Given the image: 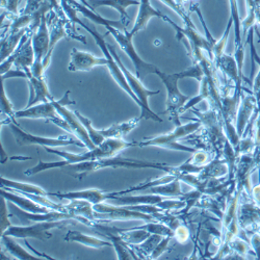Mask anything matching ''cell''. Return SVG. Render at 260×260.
Wrapping results in <instances>:
<instances>
[{"label":"cell","instance_id":"obj_1","mask_svg":"<svg viewBox=\"0 0 260 260\" xmlns=\"http://www.w3.org/2000/svg\"><path fill=\"white\" fill-rule=\"evenodd\" d=\"M136 146H138V142L129 143L124 141L123 139H107L101 145L97 146L92 150L88 149L86 152L81 154H73L70 152H66V151L54 150L52 148L46 147L44 149L48 153L58 155L60 158H62V160L52 161V162H45V161L40 160L35 167L26 170L24 172V174L26 176H34L39 174V173L52 170V169H63L71 165L114 157V156H117L119 153H121L123 150L130 147H136Z\"/></svg>","mask_w":260,"mask_h":260},{"label":"cell","instance_id":"obj_2","mask_svg":"<svg viewBox=\"0 0 260 260\" xmlns=\"http://www.w3.org/2000/svg\"><path fill=\"white\" fill-rule=\"evenodd\" d=\"M106 168H113V169H155L164 171L168 174H175L178 176L177 168L168 166L167 164L162 162H153V161H146V160H138V159H132V158H122L114 156L108 158H102L94 161H86V162H80L76 165H71L62 170L66 171L68 174L71 176L82 179L85 176H88L90 173L103 170Z\"/></svg>","mask_w":260,"mask_h":260},{"label":"cell","instance_id":"obj_3","mask_svg":"<svg viewBox=\"0 0 260 260\" xmlns=\"http://www.w3.org/2000/svg\"><path fill=\"white\" fill-rule=\"evenodd\" d=\"M69 95H70V91H67V93L63 95V97L60 100H54L56 111L60 117L52 119L50 120V122L62 128L64 132H67L68 134L74 135L75 138L81 141L86 148L92 150L97 146L92 142L85 127L83 126L81 121L78 119L75 112L73 113L67 108V105L75 104L74 101H70Z\"/></svg>","mask_w":260,"mask_h":260},{"label":"cell","instance_id":"obj_4","mask_svg":"<svg viewBox=\"0 0 260 260\" xmlns=\"http://www.w3.org/2000/svg\"><path fill=\"white\" fill-rule=\"evenodd\" d=\"M192 114L196 115L198 120L204 127L206 139L212 148L216 151L218 157L223 154L226 143L229 141L224 127V120L221 112L213 106L206 112H197L190 110Z\"/></svg>","mask_w":260,"mask_h":260},{"label":"cell","instance_id":"obj_5","mask_svg":"<svg viewBox=\"0 0 260 260\" xmlns=\"http://www.w3.org/2000/svg\"><path fill=\"white\" fill-rule=\"evenodd\" d=\"M201 128H202V123L199 120L189 122L187 124H181V125L175 126V129L169 134L158 136L144 142H138V146L139 147H161L170 150L184 151V152H188L192 154L193 152H196L197 149L184 146L180 144L178 141L191 134L197 133Z\"/></svg>","mask_w":260,"mask_h":260},{"label":"cell","instance_id":"obj_6","mask_svg":"<svg viewBox=\"0 0 260 260\" xmlns=\"http://www.w3.org/2000/svg\"><path fill=\"white\" fill-rule=\"evenodd\" d=\"M158 77L161 79L167 89V111L165 114L170 116L172 122L174 123L175 126L181 125L179 116L182 114L183 107L190 98L182 94L178 88V81L182 79L180 72L173 74H166L160 72Z\"/></svg>","mask_w":260,"mask_h":260},{"label":"cell","instance_id":"obj_7","mask_svg":"<svg viewBox=\"0 0 260 260\" xmlns=\"http://www.w3.org/2000/svg\"><path fill=\"white\" fill-rule=\"evenodd\" d=\"M108 34H111L114 39L117 41L121 49L127 54V56L133 60L135 67H136V75L140 80H144V78L149 74H159L161 71L155 66V64L149 63L141 58V56L138 54L134 43H133V37L129 36V31L125 30L124 34H122L117 27L112 25L104 26Z\"/></svg>","mask_w":260,"mask_h":260},{"label":"cell","instance_id":"obj_8","mask_svg":"<svg viewBox=\"0 0 260 260\" xmlns=\"http://www.w3.org/2000/svg\"><path fill=\"white\" fill-rule=\"evenodd\" d=\"M107 47H108V49H110L114 58L119 63L120 68L122 69V71H123V73H124V75H125V77L128 81L129 86L132 88V90L134 91V93L136 94V96L139 98V100L141 101V103L143 105L142 106L141 118L146 119V120H152V121H155V122H162V119L158 115H156L154 112L151 111V108L149 107V103H148V98L150 96L158 95L160 92L159 91H149L148 89H146L142 83V80H140L137 75H134L124 66V63L122 62V60H121L120 56L118 55V53L116 52L115 48L110 44H107Z\"/></svg>","mask_w":260,"mask_h":260},{"label":"cell","instance_id":"obj_9","mask_svg":"<svg viewBox=\"0 0 260 260\" xmlns=\"http://www.w3.org/2000/svg\"><path fill=\"white\" fill-rule=\"evenodd\" d=\"M75 220H60V221H48L38 222L32 225L24 226H11L2 235H9L14 238H36L42 242H46L52 237L50 232L52 229L63 228L64 226L71 225Z\"/></svg>","mask_w":260,"mask_h":260},{"label":"cell","instance_id":"obj_10","mask_svg":"<svg viewBox=\"0 0 260 260\" xmlns=\"http://www.w3.org/2000/svg\"><path fill=\"white\" fill-rule=\"evenodd\" d=\"M97 221H144V222H155V215L141 212L132 209L128 205L114 206L101 202L94 205Z\"/></svg>","mask_w":260,"mask_h":260},{"label":"cell","instance_id":"obj_11","mask_svg":"<svg viewBox=\"0 0 260 260\" xmlns=\"http://www.w3.org/2000/svg\"><path fill=\"white\" fill-rule=\"evenodd\" d=\"M9 126L12 130L13 136L15 138L16 143L19 146H30L37 145L42 146L43 148H55V147H64L69 145H76L78 147H85V145L79 141L78 139H72L69 137H59V138H44V137H38L31 134L24 132L21 129L17 123L9 122Z\"/></svg>","mask_w":260,"mask_h":260},{"label":"cell","instance_id":"obj_12","mask_svg":"<svg viewBox=\"0 0 260 260\" xmlns=\"http://www.w3.org/2000/svg\"><path fill=\"white\" fill-rule=\"evenodd\" d=\"M35 51H34V46H32V35L29 32L23 38V40L21 41L20 45L18 48L15 50V52L2 61V68H0V74L5 75L7 72H9L12 68V66H15L17 70H21L29 72L31 71V67L35 63Z\"/></svg>","mask_w":260,"mask_h":260},{"label":"cell","instance_id":"obj_13","mask_svg":"<svg viewBox=\"0 0 260 260\" xmlns=\"http://www.w3.org/2000/svg\"><path fill=\"white\" fill-rule=\"evenodd\" d=\"M32 46L35 51V63L31 67V73L35 76H44L45 69L43 67V60L49 52L50 47V30L48 29L47 16H44L41 21V24L36 32L32 35Z\"/></svg>","mask_w":260,"mask_h":260},{"label":"cell","instance_id":"obj_14","mask_svg":"<svg viewBox=\"0 0 260 260\" xmlns=\"http://www.w3.org/2000/svg\"><path fill=\"white\" fill-rule=\"evenodd\" d=\"M256 170L254 154H244L237 157L234 173L235 188L242 194H247L251 198L253 188L251 185V174Z\"/></svg>","mask_w":260,"mask_h":260},{"label":"cell","instance_id":"obj_15","mask_svg":"<svg viewBox=\"0 0 260 260\" xmlns=\"http://www.w3.org/2000/svg\"><path fill=\"white\" fill-rule=\"evenodd\" d=\"M257 110V100L253 92L248 91V94L242 96L240 106H238L236 119H235V128L237 135L241 138L245 135L246 130L250 123L253 120V117L256 114Z\"/></svg>","mask_w":260,"mask_h":260},{"label":"cell","instance_id":"obj_16","mask_svg":"<svg viewBox=\"0 0 260 260\" xmlns=\"http://www.w3.org/2000/svg\"><path fill=\"white\" fill-rule=\"evenodd\" d=\"M237 220L241 230L247 232H254L259 230L260 226V206L253 200L245 201L238 204Z\"/></svg>","mask_w":260,"mask_h":260},{"label":"cell","instance_id":"obj_17","mask_svg":"<svg viewBox=\"0 0 260 260\" xmlns=\"http://www.w3.org/2000/svg\"><path fill=\"white\" fill-rule=\"evenodd\" d=\"M97 66H107V58L98 57L90 52L80 51L73 48L71 51V58L68 64V70L70 72L77 71H91Z\"/></svg>","mask_w":260,"mask_h":260},{"label":"cell","instance_id":"obj_18","mask_svg":"<svg viewBox=\"0 0 260 260\" xmlns=\"http://www.w3.org/2000/svg\"><path fill=\"white\" fill-rule=\"evenodd\" d=\"M11 207L16 216L22 221L23 223H38V222H48V221H60V220H75L74 216L70 213L51 210L46 213H30L19 208L17 205L11 203Z\"/></svg>","mask_w":260,"mask_h":260},{"label":"cell","instance_id":"obj_19","mask_svg":"<svg viewBox=\"0 0 260 260\" xmlns=\"http://www.w3.org/2000/svg\"><path fill=\"white\" fill-rule=\"evenodd\" d=\"M15 116L16 119H47L49 121L60 117L56 111L54 100L48 102H41L30 107H25L24 110L17 111L15 113Z\"/></svg>","mask_w":260,"mask_h":260},{"label":"cell","instance_id":"obj_20","mask_svg":"<svg viewBox=\"0 0 260 260\" xmlns=\"http://www.w3.org/2000/svg\"><path fill=\"white\" fill-rule=\"evenodd\" d=\"M27 81L29 85V100L26 107H30L35 104L41 102H48L54 100L51 94L49 93L47 83L44 79V76L38 77L32 75L31 71L27 72Z\"/></svg>","mask_w":260,"mask_h":260},{"label":"cell","instance_id":"obj_21","mask_svg":"<svg viewBox=\"0 0 260 260\" xmlns=\"http://www.w3.org/2000/svg\"><path fill=\"white\" fill-rule=\"evenodd\" d=\"M48 196L55 197L60 200H67V201L85 200L93 203L94 205L107 200L106 192H103L98 188H88L83 190L68 191V192H49L48 191Z\"/></svg>","mask_w":260,"mask_h":260},{"label":"cell","instance_id":"obj_22","mask_svg":"<svg viewBox=\"0 0 260 260\" xmlns=\"http://www.w3.org/2000/svg\"><path fill=\"white\" fill-rule=\"evenodd\" d=\"M0 194H2V197L6 198L8 202L13 203L17 205L19 208L30 213H46L51 211L50 208L37 203L36 201L31 200L30 198H28L27 196L22 193L12 192L9 189L5 190V188H2V190H0Z\"/></svg>","mask_w":260,"mask_h":260},{"label":"cell","instance_id":"obj_23","mask_svg":"<svg viewBox=\"0 0 260 260\" xmlns=\"http://www.w3.org/2000/svg\"><path fill=\"white\" fill-rule=\"evenodd\" d=\"M216 69H220L223 74L234 84L235 89L243 91V78L241 77L240 70H238L237 61L234 55L224 53L219 60L214 63Z\"/></svg>","mask_w":260,"mask_h":260},{"label":"cell","instance_id":"obj_24","mask_svg":"<svg viewBox=\"0 0 260 260\" xmlns=\"http://www.w3.org/2000/svg\"><path fill=\"white\" fill-rule=\"evenodd\" d=\"M81 3L89 8L92 7L94 12H96L95 9L99 7H112L116 9L120 13L122 22L125 27L130 22V18L127 14V8L132 6H140V2H138V0H88V3H86V0H81Z\"/></svg>","mask_w":260,"mask_h":260},{"label":"cell","instance_id":"obj_25","mask_svg":"<svg viewBox=\"0 0 260 260\" xmlns=\"http://www.w3.org/2000/svg\"><path fill=\"white\" fill-rule=\"evenodd\" d=\"M230 5V18L233 21V27L235 34L234 40V56L238 60L245 59V43L242 36V20L240 17V12H238L237 0H229Z\"/></svg>","mask_w":260,"mask_h":260},{"label":"cell","instance_id":"obj_26","mask_svg":"<svg viewBox=\"0 0 260 260\" xmlns=\"http://www.w3.org/2000/svg\"><path fill=\"white\" fill-rule=\"evenodd\" d=\"M227 174H229V165L227 160L224 157H216L203 167L198 176L201 180H207L221 179L222 177L227 176Z\"/></svg>","mask_w":260,"mask_h":260},{"label":"cell","instance_id":"obj_27","mask_svg":"<svg viewBox=\"0 0 260 260\" xmlns=\"http://www.w3.org/2000/svg\"><path fill=\"white\" fill-rule=\"evenodd\" d=\"M64 241L66 242H74L78 243L80 245H83L85 247L93 248V249H101L104 247H112L113 244L110 241H103L100 240L98 237L91 236V235H86L84 233H81L79 231L75 230H70L68 231L67 235L64 236Z\"/></svg>","mask_w":260,"mask_h":260},{"label":"cell","instance_id":"obj_28","mask_svg":"<svg viewBox=\"0 0 260 260\" xmlns=\"http://www.w3.org/2000/svg\"><path fill=\"white\" fill-rule=\"evenodd\" d=\"M142 120L141 117L130 119L126 122H122L119 124H114L107 129H101L99 133L107 140V139H123L130 132L138 126L139 122Z\"/></svg>","mask_w":260,"mask_h":260},{"label":"cell","instance_id":"obj_29","mask_svg":"<svg viewBox=\"0 0 260 260\" xmlns=\"http://www.w3.org/2000/svg\"><path fill=\"white\" fill-rule=\"evenodd\" d=\"M28 34V28H24L19 32L6 34L2 36V61L10 57L20 45L21 41Z\"/></svg>","mask_w":260,"mask_h":260},{"label":"cell","instance_id":"obj_30","mask_svg":"<svg viewBox=\"0 0 260 260\" xmlns=\"http://www.w3.org/2000/svg\"><path fill=\"white\" fill-rule=\"evenodd\" d=\"M2 188L13 190L19 193H35V194H44V196H48V191L39 185L16 181L6 177H2Z\"/></svg>","mask_w":260,"mask_h":260},{"label":"cell","instance_id":"obj_31","mask_svg":"<svg viewBox=\"0 0 260 260\" xmlns=\"http://www.w3.org/2000/svg\"><path fill=\"white\" fill-rule=\"evenodd\" d=\"M150 193L157 194L161 197L168 198H180L183 196V191L181 190V181L179 178L173 180L168 183L155 185L147 189Z\"/></svg>","mask_w":260,"mask_h":260},{"label":"cell","instance_id":"obj_32","mask_svg":"<svg viewBox=\"0 0 260 260\" xmlns=\"http://www.w3.org/2000/svg\"><path fill=\"white\" fill-rule=\"evenodd\" d=\"M14 237L9 236V235H2V241L3 244L5 245L7 251L11 253L15 258L20 259V260H37L40 259L39 257L30 254L27 252L23 247H21L18 243H16L14 240Z\"/></svg>","mask_w":260,"mask_h":260},{"label":"cell","instance_id":"obj_33","mask_svg":"<svg viewBox=\"0 0 260 260\" xmlns=\"http://www.w3.org/2000/svg\"><path fill=\"white\" fill-rule=\"evenodd\" d=\"M118 231H119V234L123 240V242L126 245H133V246L141 245L151 235L150 232H148L147 230L140 228V227L127 229V230L118 229Z\"/></svg>","mask_w":260,"mask_h":260},{"label":"cell","instance_id":"obj_34","mask_svg":"<svg viewBox=\"0 0 260 260\" xmlns=\"http://www.w3.org/2000/svg\"><path fill=\"white\" fill-rule=\"evenodd\" d=\"M232 26H233V21H232V19L230 18L229 21H228V24H227V27H226V29H225L224 35L221 37V39L216 40L215 43L213 44V47H212L213 63H215L216 61H218L219 58L225 53V47H226V45H227V41H228L229 34H230V31H231Z\"/></svg>","mask_w":260,"mask_h":260},{"label":"cell","instance_id":"obj_35","mask_svg":"<svg viewBox=\"0 0 260 260\" xmlns=\"http://www.w3.org/2000/svg\"><path fill=\"white\" fill-rule=\"evenodd\" d=\"M231 254L233 253L238 258H246L248 253L252 250L249 242H246L243 237L237 235L229 244Z\"/></svg>","mask_w":260,"mask_h":260},{"label":"cell","instance_id":"obj_36","mask_svg":"<svg viewBox=\"0 0 260 260\" xmlns=\"http://www.w3.org/2000/svg\"><path fill=\"white\" fill-rule=\"evenodd\" d=\"M75 114L77 115L78 119L81 121V123L83 124V126L85 127L86 132H88V134H89V136H90L92 142H93L96 146L101 145L106 139L99 133L98 129H96V128L93 127L92 121H91L90 119H88V118H85L84 116H82V115H81L79 112H77V111L75 112Z\"/></svg>","mask_w":260,"mask_h":260},{"label":"cell","instance_id":"obj_37","mask_svg":"<svg viewBox=\"0 0 260 260\" xmlns=\"http://www.w3.org/2000/svg\"><path fill=\"white\" fill-rule=\"evenodd\" d=\"M165 236L162 235H159V234H151L147 240L142 243L140 245V248L147 254V255H151V253H152L154 251V249L157 247V245L162 241V238Z\"/></svg>","mask_w":260,"mask_h":260},{"label":"cell","instance_id":"obj_38","mask_svg":"<svg viewBox=\"0 0 260 260\" xmlns=\"http://www.w3.org/2000/svg\"><path fill=\"white\" fill-rule=\"evenodd\" d=\"M210 161L209 154L204 150H197L196 152L192 153V156L185 161L186 164L193 167H204Z\"/></svg>","mask_w":260,"mask_h":260},{"label":"cell","instance_id":"obj_39","mask_svg":"<svg viewBox=\"0 0 260 260\" xmlns=\"http://www.w3.org/2000/svg\"><path fill=\"white\" fill-rule=\"evenodd\" d=\"M2 112L9 117V119L14 122H16V116H15V111L13 110V105L11 103V101L9 100V98L7 97L6 94V90H5V85L3 84V94H2Z\"/></svg>","mask_w":260,"mask_h":260},{"label":"cell","instance_id":"obj_40","mask_svg":"<svg viewBox=\"0 0 260 260\" xmlns=\"http://www.w3.org/2000/svg\"><path fill=\"white\" fill-rule=\"evenodd\" d=\"M7 199L2 197V209H0V229H2V234L12 226L10 220H9V209H8V203Z\"/></svg>","mask_w":260,"mask_h":260},{"label":"cell","instance_id":"obj_41","mask_svg":"<svg viewBox=\"0 0 260 260\" xmlns=\"http://www.w3.org/2000/svg\"><path fill=\"white\" fill-rule=\"evenodd\" d=\"M20 0H2V10L11 14L13 17L18 16L20 14L18 7Z\"/></svg>","mask_w":260,"mask_h":260},{"label":"cell","instance_id":"obj_42","mask_svg":"<svg viewBox=\"0 0 260 260\" xmlns=\"http://www.w3.org/2000/svg\"><path fill=\"white\" fill-rule=\"evenodd\" d=\"M173 238H175V240L180 244H185L189 238L188 228L184 225H178L174 229V236H173Z\"/></svg>","mask_w":260,"mask_h":260},{"label":"cell","instance_id":"obj_43","mask_svg":"<svg viewBox=\"0 0 260 260\" xmlns=\"http://www.w3.org/2000/svg\"><path fill=\"white\" fill-rule=\"evenodd\" d=\"M249 243L257 259H260V231L259 230L251 233Z\"/></svg>","mask_w":260,"mask_h":260},{"label":"cell","instance_id":"obj_44","mask_svg":"<svg viewBox=\"0 0 260 260\" xmlns=\"http://www.w3.org/2000/svg\"><path fill=\"white\" fill-rule=\"evenodd\" d=\"M171 236H165L164 238H162V241L157 245V247L154 249V251L151 253V255H150V258L151 259H156V258H158L166 250H167V247H168V245H169V243H170V241H171Z\"/></svg>","mask_w":260,"mask_h":260},{"label":"cell","instance_id":"obj_45","mask_svg":"<svg viewBox=\"0 0 260 260\" xmlns=\"http://www.w3.org/2000/svg\"><path fill=\"white\" fill-rule=\"evenodd\" d=\"M255 141H256V149L260 147V104L257 103V116L255 119ZM255 149V150H256Z\"/></svg>","mask_w":260,"mask_h":260},{"label":"cell","instance_id":"obj_46","mask_svg":"<svg viewBox=\"0 0 260 260\" xmlns=\"http://www.w3.org/2000/svg\"><path fill=\"white\" fill-rule=\"evenodd\" d=\"M254 28H255V31H256V34H257V36H258L259 40H260V34H259V31L257 30V27L255 26ZM258 62L260 63V60H258ZM259 88H260V69H259V71H258L257 75L255 76V78H254V80H253L252 92H253V93H255L256 91H258V90H259Z\"/></svg>","mask_w":260,"mask_h":260},{"label":"cell","instance_id":"obj_47","mask_svg":"<svg viewBox=\"0 0 260 260\" xmlns=\"http://www.w3.org/2000/svg\"><path fill=\"white\" fill-rule=\"evenodd\" d=\"M252 200L260 206V182L252 188Z\"/></svg>","mask_w":260,"mask_h":260},{"label":"cell","instance_id":"obj_48","mask_svg":"<svg viewBox=\"0 0 260 260\" xmlns=\"http://www.w3.org/2000/svg\"><path fill=\"white\" fill-rule=\"evenodd\" d=\"M8 158H9V156H8V154H6V151L4 149V145L2 143V162L5 164L6 160H8Z\"/></svg>","mask_w":260,"mask_h":260},{"label":"cell","instance_id":"obj_49","mask_svg":"<svg viewBox=\"0 0 260 260\" xmlns=\"http://www.w3.org/2000/svg\"><path fill=\"white\" fill-rule=\"evenodd\" d=\"M26 245L29 247V249H30V250H32L34 252H36V253H37V251H36V250H35V249H34V248H32V247H31V246H30V245H29L27 242H26ZM39 255H40L41 257H45V258H47V259H53V258H51V257H48V256H46V255H44V254H39Z\"/></svg>","mask_w":260,"mask_h":260},{"label":"cell","instance_id":"obj_50","mask_svg":"<svg viewBox=\"0 0 260 260\" xmlns=\"http://www.w3.org/2000/svg\"><path fill=\"white\" fill-rule=\"evenodd\" d=\"M259 231H260V226H259Z\"/></svg>","mask_w":260,"mask_h":260}]
</instances>
